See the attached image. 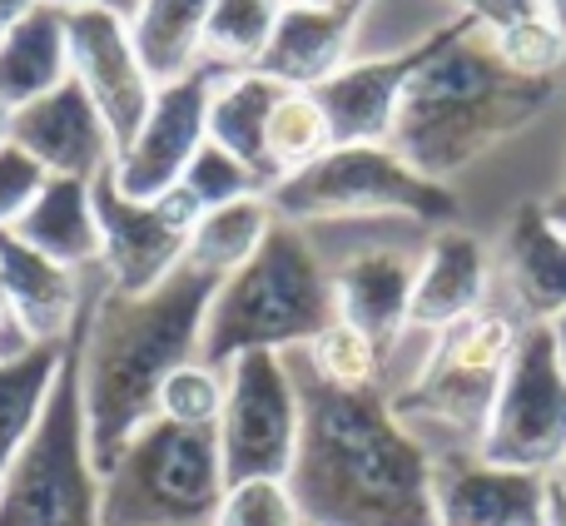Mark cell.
<instances>
[{
    "label": "cell",
    "mask_w": 566,
    "mask_h": 526,
    "mask_svg": "<svg viewBox=\"0 0 566 526\" xmlns=\"http://www.w3.org/2000/svg\"><path fill=\"white\" fill-rule=\"evenodd\" d=\"M298 382V452L289 492L308 526H442L438 462L398 422L382 388H333L283 353Z\"/></svg>",
    "instance_id": "obj_1"
},
{
    "label": "cell",
    "mask_w": 566,
    "mask_h": 526,
    "mask_svg": "<svg viewBox=\"0 0 566 526\" xmlns=\"http://www.w3.org/2000/svg\"><path fill=\"white\" fill-rule=\"evenodd\" d=\"M219 278L195 263H179L159 288L115 293L99 273L85 313L75 323L80 358V398H85V428L95 467L105 472L125 452V442L155 418L159 388L179 362L199 358L205 318L214 303Z\"/></svg>",
    "instance_id": "obj_2"
},
{
    "label": "cell",
    "mask_w": 566,
    "mask_h": 526,
    "mask_svg": "<svg viewBox=\"0 0 566 526\" xmlns=\"http://www.w3.org/2000/svg\"><path fill=\"white\" fill-rule=\"evenodd\" d=\"M552 105H562V80L522 75L488 30L458 20V30L408 85L388 145L418 175L452 185L462 169L537 125Z\"/></svg>",
    "instance_id": "obj_3"
},
{
    "label": "cell",
    "mask_w": 566,
    "mask_h": 526,
    "mask_svg": "<svg viewBox=\"0 0 566 526\" xmlns=\"http://www.w3.org/2000/svg\"><path fill=\"white\" fill-rule=\"evenodd\" d=\"M328 323H338L328 263L308 229L279 219L259 254L239 273L219 278L199 358L229 368L244 353H293L308 348Z\"/></svg>",
    "instance_id": "obj_4"
},
{
    "label": "cell",
    "mask_w": 566,
    "mask_h": 526,
    "mask_svg": "<svg viewBox=\"0 0 566 526\" xmlns=\"http://www.w3.org/2000/svg\"><path fill=\"white\" fill-rule=\"evenodd\" d=\"M522 328L527 323L492 298L472 318L442 328L422 353L418 372L388 398L402 428L432 452V462L482 448Z\"/></svg>",
    "instance_id": "obj_5"
},
{
    "label": "cell",
    "mask_w": 566,
    "mask_h": 526,
    "mask_svg": "<svg viewBox=\"0 0 566 526\" xmlns=\"http://www.w3.org/2000/svg\"><path fill=\"white\" fill-rule=\"evenodd\" d=\"M224 492L214 428L149 418L99 472V526H214Z\"/></svg>",
    "instance_id": "obj_6"
},
{
    "label": "cell",
    "mask_w": 566,
    "mask_h": 526,
    "mask_svg": "<svg viewBox=\"0 0 566 526\" xmlns=\"http://www.w3.org/2000/svg\"><path fill=\"white\" fill-rule=\"evenodd\" d=\"M269 204L283 224H353V219H412V224H458L452 185L418 175L392 145H333L318 165L279 179Z\"/></svg>",
    "instance_id": "obj_7"
},
{
    "label": "cell",
    "mask_w": 566,
    "mask_h": 526,
    "mask_svg": "<svg viewBox=\"0 0 566 526\" xmlns=\"http://www.w3.org/2000/svg\"><path fill=\"white\" fill-rule=\"evenodd\" d=\"M0 526H99V467L90 452L75 338L45 418L0 477Z\"/></svg>",
    "instance_id": "obj_8"
},
{
    "label": "cell",
    "mask_w": 566,
    "mask_h": 526,
    "mask_svg": "<svg viewBox=\"0 0 566 526\" xmlns=\"http://www.w3.org/2000/svg\"><path fill=\"white\" fill-rule=\"evenodd\" d=\"M478 457L497 467L542 472V477H552L566 462V368L542 323L522 328Z\"/></svg>",
    "instance_id": "obj_9"
},
{
    "label": "cell",
    "mask_w": 566,
    "mask_h": 526,
    "mask_svg": "<svg viewBox=\"0 0 566 526\" xmlns=\"http://www.w3.org/2000/svg\"><path fill=\"white\" fill-rule=\"evenodd\" d=\"M224 412H219V457L229 482L289 477L298 452V382L283 353H244L224 368Z\"/></svg>",
    "instance_id": "obj_10"
},
{
    "label": "cell",
    "mask_w": 566,
    "mask_h": 526,
    "mask_svg": "<svg viewBox=\"0 0 566 526\" xmlns=\"http://www.w3.org/2000/svg\"><path fill=\"white\" fill-rule=\"evenodd\" d=\"M99 219V273L109 278L115 293H139L159 288L169 273L189 254V229H195V204L179 189L165 199H129L109 175L90 185Z\"/></svg>",
    "instance_id": "obj_11"
},
{
    "label": "cell",
    "mask_w": 566,
    "mask_h": 526,
    "mask_svg": "<svg viewBox=\"0 0 566 526\" xmlns=\"http://www.w3.org/2000/svg\"><path fill=\"white\" fill-rule=\"evenodd\" d=\"M219 70L199 65L189 75L169 80L155 90V105L139 119L135 139L115 155L109 179L119 185V194L129 199H165L179 185V175L189 169L195 149L209 139V95H214Z\"/></svg>",
    "instance_id": "obj_12"
},
{
    "label": "cell",
    "mask_w": 566,
    "mask_h": 526,
    "mask_svg": "<svg viewBox=\"0 0 566 526\" xmlns=\"http://www.w3.org/2000/svg\"><path fill=\"white\" fill-rule=\"evenodd\" d=\"M70 80L95 99L119 155L135 139L139 119L149 115L159 90L135 50L129 20L99 15V10H70Z\"/></svg>",
    "instance_id": "obj_13"
},
{
    "label": "cell",
    "mask_w": 566,
    "mask_h": 526,
    "mask_svg": "<svg viewBox=\"0 0 566 526\" xmlns=\"http://www.w3.org/2000/svg\"><path fill=\"white\" fill-rule=\"evenodd\" d=\"M452 30H458V20L442 25L438 35L418 40V45L392 50V55H358L333 80H323L313 95H318L323 115H328L333 145H388L408 85L418 80V70L438 55Z\"/></svg>",
    "instance_id": "obj_14"
},
{
    "label": "cell",
    "mask_w": 566,
    "mask_h": 526,
    "mask_svg": "<svg viewBox=\"0 0 566 526\" xmlns=\"http://www.w3.org/2000/svg\"><path fill=\"white\" fill-rule=\"evenodd\" d=\"M0 139L25 149L50 179H85V185H95L99 175L115 169V135L99 119L95 99L75 80L40 95L35 105L15 109L6 119V129H0Z\"/></svg>",
    "instance_id": "obj_15"
},
{
    "label": "cell",
    "mask_w": 566,
    "mask_h": 526,
    "mask_svg": "<svg viewBox=\"0 0 566 526\" xmlns=\"http://www.w3.org/2000/svg\"><path fill=\"white\" fill-rule=\"evenodd\" d=\"M363 10H368V0H338V6L289 0L254 70H264L269 80L289 90H318L358 55Z\"/></svg>",
    "instance_id": "obj_16"
},
{
    "label": "cell",
    "mask_w": 566,
    "mask_h": 526,
    "mask_svg": "<svg viewBox=\"0 0 566 526\" xmlns=\"http://www.w3.org/2000/svg\"><path fill=\"white\" fill-rule=\"evenodd\" d=\"M492 293H507L502 308H512L522 323L547 328L566 313V229L552 224L547 204H522L507 219L497 249H492Z\"/></svg>",
    "instance_id": "obj_17"
},
{
    "label": "cell",
    "mask_w": 566,
    "mask_h": 526,
    "mask_svg": "<svg viewBox=\"0 0 566 526\" xmlns=\"http://www.w3.org/2000/svg\"><path fill=\"white\" fill-rule=\"evenodd\" d=\"M492 278H497L492 249L472 229H462V224L432 229L422 263H418V283H412L408 328L422 333V338H438L442 328L472 318L478 308L492 303Z\"/></svg>",
    "instance_id": "obj_18"
},
{
    "label": "cell",
    "mask_w": 566,
    "mask_h": 526,
    "mask_svg": "<svg viewBox=\"0 0 566 526\" xmlns=\"http://www.w3.org/2000/svg\"><path fill=\"white\" fill-rule=\"evenodd\" d=\"M95 283L99 269H60L55 259L35 254L10 229H0V298L30 333V343H70Z\"/></svg>",
    "instance_id": "obj_19"
},
{
    "label": "cell",
    "mask_w": 566,
    "mask_h": 526,
    "mask_svg": "<svg viewBox=\"0 0 566 526\" xmlns=\"http://www.w3.org/2000/svg\"><path fill=\"white\" fill-rule=\"evenodd\" d=\"M438 522L442 526H542L547 477L482 462L478 452L438 462Z\"/></svg>",
    "instance_id": "obj_20"
},
{
    "label": "cell",
    "mask_w": 566,
    "mask_h": 526,
    "mask_svg": "<svg viewBox=\"0 0 566 526\" xmlns=\"http://www.w3.org/2000/svg\"><path fill=\"white\" fill-rule=\"evenodd\" d=\"M70 80V10L35 6L25 20L0 30V129L15 109Z\"/></svg>",
    "instance_id": "obj_21"
},
{
    "label": "cell",
    "mask_w": 566,
    "mask_h": 526,
    "mask_svg": "<svg viewBox=\"0 0 566 526\" xmlns=\"http://www.w3.org/2000/svg\"><path fill=\"white\" fill-rule=\"evenodd\" d=\"M10 234L20 244H30L35 254L55 259L60 269H99V219L85 179H45V189L15 219Z\"/></svg>",
    "instance_id": "obj_22"
},
{
    "label": "cell",
    "mask_w": 566,
    "mask_h": 526,
    "mask_svg": "<svg viewBox=\"0 0 566 526\" xmlns=\"http://www.w3.org/2000/svg\"><path fill=\"white\" fill-rule=\"evenodd\" d=\"M289 85L269 80L264 70H234V75L214 80L209 95V139L254 169L259 185L274 189V169H269V115H274L279 95Z\"/></svg>",
    "instance_id": "obj_23"
},
{
    "label": "cell",
    "mask_w": 566,
    "mask_h": 526,
    "mask_svg": "<svg viewBox=\"0 0 566 526\" xmlns=\"http://www.w3.org/2000/svg\"><path fill=\"white\" fill-rule=\"evenodd\" d=\"M65 348L70 343H35L15 358H0V477L45 418V402L65 368Z\"/></svg>",
    "instance_id": "obj_24"
},
{
    "label": "cell",
    "mask_w": 566,
    "mask_h": 526,
    "mask_svg": "<svg viewBox=\"0 0 566 526\" xmlns=\"http://www.w3.org/2000/svg\"><path fill=\"white\" fill-rule=\"evenodd\" d=\"M209 6H214V0H145V6L135 10L129 35H135V50L155 85H169V80L199 70Z\"/></svg>",
    "instance_id": "obj_25"
},
{
    "label": "cell",
    "mask_w": 566,
    "mask_h": 526,
    "mask_svg": "<svg viewBox=\"0 0 566 526\" xmlns=\"http://www.w3.org/2000/svg\"><path fill=\"white\" fill-rule=\"evenodd\" d=\"M274 224H279V214H274V204H269V194H249V199H239V204L209 209V214H199L195 229H189L185 263L214 273V278H229V273H239L259 254V244L269 239Z\"/></svg>",
    "instance_id": "obj_26"
},
{
    "label": "cell",
    "mask_w": 566,
    "mask_h": 526,
    "mask_svg": "<svg viewBox=\"0 0 566 526\" xmlns=\"http://www.w3.org/2000/svg\"><path fill=\"white\" fill-rule=\"evenodd\" d=\"M289 0H214L205 20V45H199V65L234 75V70H254L259 55L269 50L279 15Z\"/></svg>",
    "instance_id": "obj_27"
},
{
    "label": "cell",
    "mask_w": 566,
    "mask_h": 526,
    "mask_svg": "<svg viewBox=\"0 0 566 526\" xmlns=\"http://www.w3.org/2000/svg\"><path fill=\"white\" fill-rule=\"evenodd\" d=\"M328 149H333V129L318 95L313 90H283L274 115H269V169H274V185L318 165Z\"/></svg>",
    "instance_id": "obj_28"
},
{
    "label": "cell",
    "mask_w": 566,
    "mask_h": 526,
    "mask_svg": "<svg viewBox=\"0 0 566 526\" xmlns=\"http://www.w3.org/2000/svg\"><path fill=\"white\" fill-rule=\"evenodd\" d=\"M298 353L323 382H333V388H382V372H388L382 348L368 338V333L348 328V323H328V328Z\"/></svg>",
    "instance_id": "obj_29"
},
{
    "label": "cell",
    "mask_w": 566,
    "mask_h": 526,
    "mask_svg": "<svg viewBox=\"0 0 566 526\" xmlns=\"http://www.w3.org/2000/svg\"><path fill=\"white\" fill-rule=\"evenodd\" d=\"M179 194L195 204V214H209V209H224V204H239V199L249 194H269L264 185H259L254 169H244L229 149H219L214 139H205V145L195 149V159H189V169L179 175Z\"/></svg>",
    "instance_id": "obj_30"
},
{
    "label": "cell",
    "mask_w": 566,
    "mask_h": 526,
    "mask_svg": "<svg viewBox=\"0 0 566 526\" xmlns=\"http://www.w3.org/2000/svg\"><path fill=\"white\" fill-rule=\"evenodd\" d=\"M224 388H229L224 368H214V362H205V358H189L165 378L155 418L175 422V428H219Z\"/></svg>",
    "instance_id": "obj_31"
},
{
    "label": "cell",
    "mask_w": 566,
    "mask_h": 526,
    "mask_svg": "<svg viewBox=\"0 0 566 526\" xmlns=\"http://www.w3.org/2000/svg\"><path fill=\"white\" fill-rule=\"evenodd\" d=\"M214 526H303V512L289 492V477L229 482Z\"/></svg>",
    "instance_id": "obj_32"
},
{
    "label": "cell",
    "mask_w": 566,
    "mask_h": 526,
    "mask_svg": "<svg viewBox=\"0 0 566 526\" xmlns=\"http://www.w3.org/2000/svg\"><path fill=\"white\" fill-rule=\"evenodd\" d=\"M45 169L25 155L20 145L0 139V229H15V219L35 204V194L45 189Z\"/></svg>",
    "instance_id": "obj_33"
},
{
    "label": "cell",
    "mask_w": 566,
    "mask_h": 526,
    "mask_svg": "<svg viewBox=\"0 0 566 526\" xmlns=\"http://www.w3.org/2000/svg\"><path fill=\"white\" fill-rule=\"evenodd\" d=\"M448 15L458 20H472L482 25L488 35H507V30H522V25H537L542 15V0H438Z\"/></svg>",
    "instance_id": "obj_34"
},
{
    "label": "cell",
    "mask_w": 566,
    "mask_h": 526,
    "mask_svg": "<svg viewBox=\"0 0 566 526\" xmlns=\"http://www.w3.org/2000/svg\"><path fill=\"white\" fill-rule=\"evenodd\" d=\"M60 10H99V15H115V20H135V10L145 0H50Z\"/></svg>",
    "instance_id": "obj_35"
},
{
    "label": "cell",
    "mask_w": 566,
    "mask_h": 526,
    "mask_svg": "<svg viewBox=\"0 0 566 526\" xmlns=\"http://www.w3.org/2000/svg\"><path fill=\"white\" fill-rule=\"evenodd\" d=\"M542 526H566V487L557 477H547V522Z\"/></svg>",
    "instance_id": "obj_36"
},
{
    "label": "cell",
    "mask_w": 566,
    "mask_h": 526,
    "mask_svg": "<svg viewBox=\"0 0 566 526\" xmlns=\"http://www.w3.org/2000/svg\"><path fill=\"white\" fill-rule=\"evenodd\" d=\"M35 6H45V0H0V30H10L15 20H25Z\"/></svg>",
    "instance_id": "obj_37"
},
{
    "label": "cell",
    "mask_w": 566,
    "mask_h": 526,
    "mask_svg": "<svg viewBox=\"0 0 566 526\" xmlns=\"http://www.w3.org/2000/svg\"><path fill=\"white\" fill-rule=\"evenodd\" d=\"M542 15H547V25L557 30V40L566 45V0H542Z\"/></svg>",
    "instance_id": "obj_38"
},
{
    "label": "cell",
    "mask_w": 566,
    "mask_h": 526,
    "mask_svg": "<svg viewBox=\"0 0 566 526\" xmlns=\"http://www.w3.org/2000/svg\"><path fill=\"white\" fill-rule=\"evenodd\" d=\"M547 333H552V343H557V358H562V368H566V313H557V318L547 323Z\"/></svg>",
    "instance_id": "obj_39"
},
{
    "label": "cell",
    "mask_w": 566,
    "mask_h": 526,
    "mask_svg": "<svg viewBox=\"0 0 566 526\" xmlns=\"http://www.w3.org/2000/svg\"><path fill=\"white\" fill-rule=\"evenodd\" d=\"M542 204H547L552 224H557V229H566V194H562V189H557V194H552V199H542Z\"/></svg>",
    "instance_id": "obj_40"
},
{
    "label": "cell",
    "mask_w": 566,
    "mask_h": 526,
    "mask_svg": "<svg viewBox=\"0 0 566 526\" xmlns=\"http://www.w3.org/2000/svg\"><path fill=\"white\" fill-rule=\"evenodd\" d=\"M552 477H557V482H562V487H566V462H562V467H557V472H552Z\"/></svg>",
    "instance_id": "obj_41"
},
{
    "label": "cell",
    "mask_w": 566,
    "mask_h": 526,
    "mask_svg": "<svg viewBox=\"0 0 566 526\" xmlns=\"http://www.w3.org/2000/svg\"><path fill=\"white\" fill-rule=\"evenodd\" d=\"M562 105H566V80H562Z\"/></svg>",
    "instance_id": "obj_42"
},
{
    "label": "cell",
    "mask_w": 566,
    "mask_h": 526,
    "mask_svg": "<svg viewBox=\"0 0 566 526\" xmlns=\"http://www.w3.org/2000/svg\"><path fill=\"white\" fill-rule=\"evenodd\" d=\"M323 6H338V0H323Z\"/></svg>",
    "instance_id": "obj_43"
},
{
    "label": "cell",
    "mask_w": 566,
    "mask_h": 526,
    "mask_svg": "<svg viewBox=\"0 0 566 526\" xmlns=\"http://www.w3.org/2000/svg\"><path fill=\"white\" fill-rule=\"evenodd\" d=\"M562 194H566V179H562Z\"/></svg>",
    "instance_id": "obj_44"
},
{
    "label": "cell",
    "mask_w": 566,
    "mask_h": 526,
    "mask_svg": "<svg viewBox=\"0 0 566 526\" xmlns=\"http://www.w3.org/2000/svg\"><path fill=\"white\" fill-rule=\"evenodd\" d=\"M303 526H308V522H303Z\"/></svg>",
    "instance_id": "obj_45"
}]
</instances>
